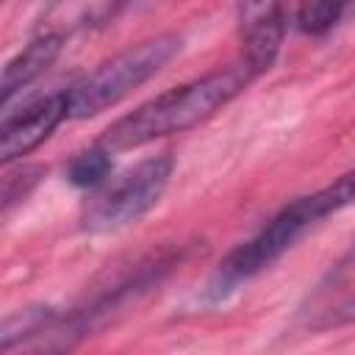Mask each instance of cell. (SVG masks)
Instances as JSON below:
<instances>
[{
  "instance_id": "obj_1",
  "label": "cell",
  "mask_w": 355,
  "mask_h": 355,
  "mask_svg": "<svg viewBox=\"0 0 355 355\" xmlns=\"http://www.w3.org/2000/svg\"><path fill=\"white\" fill-rule=\"evenodd\" d=\"M255 78L258 75L244 61H236L202 78L186 80L175 89L155 94L130 114L119 116L114 125L105 128L100 144L111 153H122V150L144 147L164 136L186 133L202 125L205 119H211L227 103H233Z\"/></svg>"
},
{
  "instance_id": "obj_7",
  "label": "cell",
  "mask_w": 355,
  "mask_h": 355,
  "mask_svg": "<svg viewBox=\"0 0 355 355\" xmlns=\"http://www.w3.org/2000/svg\"><path fill=\"white\" fill-rule=\"evenodd\" d=\"M64 36L58 33H39L36 39H31L3 69V78H0V103L8 105L11 97L22 89H28L33 80H39L53 64L55 58L61 55V47H64Z\"/></svg>"
},
{
  "instance_id": "obj_8",
  "label": "cell",
  "mask_w": 355,
  "mask_h": 355,
  "mask_svg": "<svg viewBox=\"0 0 355 355\" xmlns=\"http://www.w3.org/2000/svg\"><path fill=\"white\" fill-rule=\"evenodd\" d=\"M125 3L128 0H53L42 17L39 33H58L69 39L72 33L105 25Z\"/></svg>"
},
{
  "instance_id": "obj_9",
  "label": "cell",
  "mask_w": 355,
  "mask_h": 355,
  "mask_svg": "<svg viewBox=\"0 0 355 355\" xmlns=\"http://www.w3.org/2000/svg\"><path fill=\"white\" fill-rule=\"evenodd\" d=\"M349 6H352V0H297L294 19L302 33L324 36L344 19Z\"/></svg>"
},
{
  "instance_id": "obj_10",
  "label": "cell",
  "mask_w": 355,
  "mask_h": 355,
  "mask_svg": "<svg viewBox=\"0 0 355 355\" xmlns=\"http://www.w3.org/2000/svg\"><path fill=\"white\" fill-rule=\"evenodd\" d=\"M111 150H105L100 141L83 153H78L67 166V180L78 189H97L111 178Z\"/></svg>"
},
{
  "instance_id": "obj_3",
  "label": "cell",
  "mask_w": 355,
  "mask_h": 355,
  "mask_svg": "<svg viewBox=\"0 0 355 355\" xmlns=\"http://www.w3.org/2000/svg\"><path fill=\"white\" fill-rule=\"evenodd\" d=\"M180 47H183V39L169 31L116 53L114 58L100 64L94 72H89L83 80H78L67 92L69 119H89L116 105L130 92H136L150 78H155L180 53Z\"/></svg>"
},
{
  "instance_id": "obj_6",
  "label": "cell",
  "mask_w": 355,
  "mask_h": 355,
  "mask_svg": "<svg viewBox=\"0 0 355 355\" xmlns=\"http://www.w3.org/2000/svg\"><path fill=\"white\" fill-rule=\"evenodd\" d=\"M64 119H69L67 92L47 94L17 114H6L0 125V161L8 166L11 161L33 153L39 144H44L53 136V130Z\"/></svg>"
},
{
  "instance_id": "obj_5",
  "label": "cell",
  "mask_w": 355,
  "mask_h": 355,
  "mask_svg": "<svg viewBox=\"0 0 355 355\" xmlns=\"http://www.w3.org/2000/svg\"><path fill=\"white\" fill-rule=\"evenodd\" d=\"M236 19L241 33V61L255 75L269 72L286 36V0H239Z\"/></svg>"
},
{
  "instance_id": "obj_2",
  "label": "cell",
  "mask_w": 355,
  "mask_h": 355,
  "mask_svg": "<svg viewBox=\"0 0 355 355\" xmlns=\"http://www.w3.org/2000/svg\"><path fill=\"white\" fill-rule=\"evenodd\" d=\"M352 202H355V169L338 175L333 183L311 194L294 197L269 222H263L261 230H255L247 241H241L236 250L225 255V261L216 266L208 283V297L225 300L239 286H244L247 280L269 269L275 261H280L311 227H316L322 219L344 211Z\"/></svg>"
},
{
  "instance_id": "obj_4",
  "label": "cell",
  "mask_w": 355,
  "mask_h": 355,
  "mask_svg": "<svg viewBox=\"0 0 355 355\" xmlns=\"http://www.w3.org/2000/svg\"><path fill=\"white\" fill-rule=\"evenodd\" d=\"M172 172H175L172 153H158L119 175H111L103 186L94 189L89 202L83 205L80 227L86 233L100 236L139 222L164 197Z\"/></svg>"
}]
</instances>
